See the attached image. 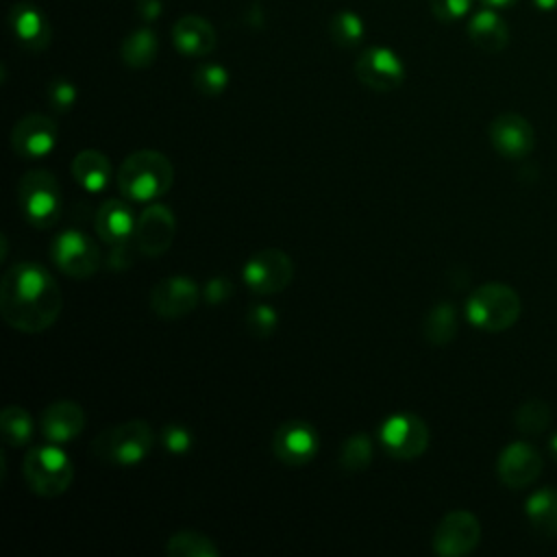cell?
<instances>
[{
	"label": "cell",
	"instance_id": "d6a6232c",
	"mask_svg": "<svg viewBox=\"0 0 557 557\" xmlns=\"http://www.w3.org/2000/svg\"><path fill=\"white\" fill-rule=\"evenodd\" d=\"M276 324H278V313L268 302H257L246 313V326L252 337H259V339L270 337L274 333Z\"/></svg>",
	"mask_w": 557,
	"mask_h": 557
},
{
	"label": "cell",
	"instance_id": "484cf974",
	"mask_svg": "<svg viewBox=\"0 0 557 557\" xmlns=\"http://www.w3.org/2000/svg\"><path fill=\"white\" fill-rule=\"evenodd\" d=\"M422 333L429 344L446 346L457 335V309L453 302H437L429 309Z\"/></svg>",
	"mask_w": 557,
	"mask_h": 557
},
{
	"label": "cell",
	"instance_id": "4fadbf2b",
	"mask_svg": "<svg viewBox=\"0 0 557 557\" xmlns=\"http://www.w3.org/2000/svg\"><path fill=\"white\" fill-rule=\"evenodd\" d=\"M176 235V218L168 205H148L135 222L133 239L144 257H161L170 250Z\"/></svg>",
	"mask_w": 557,
	"mask_h": 557
},
{
	"label": "cell",
	"instance_id": "4316f807",
	"mask_svg": "<svg viewBox=\"0 0 557 557\" xmlns=\"http://www.w3.org/2000/svg\"><path fill=\"white\" fill-rule=\"evenodd\" d=\"M165 555L168 557H220V548L209 535L194 529H183L168 537Z\"/></svg>",
	"mask_w": 557,
	"mask_h": 557
},
{
	"label": "cell",
	"instance_id": "5bb4252c",
	"mask_svg": "<svg viewBox=\"0 0 557 557\" xmlns=\"http://www.w3.org/2000/svg\"><path fill=\"white\" fill-rule=\"evenodd\" d=\"M57 139V122L44 113H28L20 117L9 135L11 150L22 159H44L54 150Z\"/></svg>",
	"mask_w": 557,
	"mask_h": 557
},
{
	"label": "cell",
	"instance_id": "7c38bea8",
	"mask_svg": "<svg viewBox=\"0 0 557 557\" xmlns=\"http://www.w3.org/2000/svg\"><path fill=\"white\" fill-rule=\"evenodd\" d=\"M202 298L198 283L185 274L163 276L150 289V309L165 320L189 315Z\"/></svg>",
	"mask_w": 557,
	"mask_h": 557
},
{
	"label": "cell",
	"instance_id": "7402d4cb",
	"mask_svg": "<svg viewBox=\"0 0 557 557\" xmlns=\"http://www.w3.org/2000/svg\"><path fill=\"white\" fill-rule=\"evenodd\" d=\"M468 37L470 41L483 52H500L509 44V26L496 13V9H481L468 22Z\"/></svg>",
	"mask_w": 557,
	"mask_h": 557
},
{
	"label": "cell",
	"instance_id": "8d00e7d4",
	"mask_svg": "<svg viewBox=\"0 0 557 557\" xmlns=\"http://www.w3.org/2000/svg\"><path fill=\"white\" fill-rule=\"evenodd\" d=\"M137 252H139V248H137L135 239L113 244L111 252H109V259H107V265L111 270H126V268L133 265V259H135Z\"/></svg>",
	"mask_w": 557,
	"mask_h": 557
},
{
	"label": "cell",
	"instance_id": "f546056e",
	"mask_svg": "<svg viewBox=\"0 0 557 557\" xmlns=\"http://www.w3.org/2000/svg\"><path fill=\"white\" fill-rule=\"evenodd\" d=\"M329 35L339 48H355L366 35V24L355 11L342 9L331 17Z\"/></svg>",
	"mask_w": 557,
	"mask_h": 557
},
{
	"label": "cell",
	"instance_id": "ab89813d",
	"mask_svg": "<svg viewBox=\"0 0 557 557\" xmlns=\"http://www.w3.org/2000/svg\"><path fill=\"white\" fill-rule=\"evenodd\" d=\"M485 7H490V9H507V7H511V4H516L518 0H481Z\"/></svg>",
	"mask_w": 557,
	"mask_h": 557
},
{
	"label": "cell",
	"instance_id": "2e32d148",
	"mask_svg": "<svg viewBox=\"0 0 557 557\" xmlns=\"http://www.w3.org/2000/svg\"><path fill=\"white\" fill-rule=\"evenodd\" d=\"M496 472L503 485L509 490H522L540 476L542 457L531 444L511 442L500 450L496 459Z\"/></svg>",
	"mask_w": 557,
	"mask_h": 557
},
{
	"label": "cell",
	"instance_id": "1f68e13d",
	"mask_svg": "<svg viewBox=\"0 0 557 557\" xmlns=\"http://www.w3.org/2000/svg\"><path fill=\"white\" fill-rule=\"evenodd\" d=\"M191 83L202 96H220L228 87V70L220 63H200L194 70Z\"/></svg>",
	"mask_w": 557,
	"mask_h": 557
},
{
	"label": "cell",
	"instance_id": "277c9868",
	"mask_svg": "<svg viewBox=\"0 0 557 557\" xmlns=\"http://www.w3.org/2000/svg\"><path fill=\"white\" fill-rule=\"evenodd\" d=\"M22 472L28 490L44 498H57L65 494L74 479L72 459L63 448H59V444L52 442L30 448L24 457Z\"/></svg>",
	"mask_w": 557,
	"mask_h": 557
},
{
	"label": "cell",
	"instance_id": "4dcf8cb0",
	"mask_svg": "<svg viewBox=\"0 0 557 557\" xmlns=\"http://www.w3.org/2000/svg\"><path fill=\"white\" fill-rule=\"evenodd\" d=\"M513 424L524 435H540L550 424V407H548V403H544L540 398L524 400L516 409V413H513Z\"/></svg>",
	"mask_w": 557,
	"mask_h": 557
},
{
	"label": "cell",
	"instance_id": "836d02e7",
	"mask_svg": "<svg viewBox=\"0 0 557 557\" xmlns=\"http://www.w3.org/2000/svg\"><path fill=\"white\" fill-rule=\"evenodd\" d=\"M46 96H48V102L54 111L59 113H67L76 100H78V91H76V85L70 81V78H52L46 87Z\"/></svg>",
	"mask_w": 557,
	"mask_h": 557
},
{
	"label": "cell",
	"instance_id": "f35d334b",
	"mask_svg": "<svg viewBox=\"0 0 557 557\" xmlns=\"http://www.w3.org/2000/svg\"><path fill=\"white\" fill-rule=\"evenodd\" d=\"M163 11V2L161 0H137V15L144 22H152L161 15Z\"/></svg>",
	"mask_w": 557,
	"mask_h": 557
},
{
	"label": "cell",
	"instance_id": "52a82bcc",
	"mask_svg": "<svg viewBox=\"0 0 557 557\" xmlns=\"http://www.w3.org/2000/svg\"><path fill=\"white\" fill-rule=\"evenodd\" d=\"M52 263L72 278H89L102 265V250L87 233L67 228L50 244Z\"/></svg>",
	"mask_w": 557,
	"mask_h": 557
},
{
	"label": "cell",
	"instance_id": "7a4b0ae2",
	"mask_svg": "<svg viewBox=\"0 0 557 557\" xmlns=\"http://www.w3.org/2000/svg\"><path fill=\"white\" fill-rule=\"evenodd\" d=\"M174 183V165L159 150H135L117 168V189L126 200L154 202Z\"/></svg>",
	"mask_w": 557,
	"mask_h": 557
},
{
	"label": "cell",
	"instance_id": "cb8c5ba5",
	"mask_svg": "<svg viewBox=\"0 0 557 557\" xmlns=\"http://www.w3.org/2000/svg\"><path fill=\"white\" fill-rule=\"evenodd\" d=\"M527 518L533 531L540 537H557V490L555 487H540L535 490L524 505Z\"/></svg>",
	"mask_w": 557,
	"mask_h": 557
},
{
	"label": "cell",
	"instance_id": "ffe728a7",
	"mask_svg": "<svg viewBox=\"0 0 557 557\" xmlns=\"http://www.w3.org/2000/svg\"><path fill=\"white\" fill-rule=\"evenodd\" d=\"M172 41L176 46V50L185 57H207L209 52H213L215 44H218V35L211 26V22H207L200 15H183L176 20L174 28H172Z\"/></svg>",
	"mask_w": 557,
	"mask_h": 557
},
{
	"label": "cell",
	"instance_id": "6da1fadb",
	"mask_svg": "<svg viewBox=\"0 0 557 557\" xmlns=\"http://www.w3.org/2000/svg\"><path fill=\"white\" fill-rule=\"evenodd\" d=\"M63 309L54 276L35 261H17L0 278L2 320L20 333H44Z\"/></svg>",
	"mask_w": 557,
	"mask_h": 557
},
{
	"label": "cell",
	"instance_id": "44dd1931",
	"mask_svg": "<svg viewBox=\"0 0 557 557\" xmlns=\"http://www.w3.org/2000/svg\"><path fill=\"white\" fill-rule=\"evenodd\" d=\"M135 213L131 209L128 202L120 200V198H109L104 200L98 211H96V233L98 237L113 246V244H120V242H126V239H133V233H135Z\"/></svg>",
	"mask_w": 557,
	"mask_h": 557
},
{
	"label": "cell",
	"instance_id": "8fae6325",
	"mask_svg": "<svg viewBox=\"0 0 557 557\" xmlns=\"http://www.w3.org/2000/svg\"><path fill=\"white\" fill-rule=\"evenodd\" d=\"M355 74L372 91H394L405 81V63L392 48L370 46L357 57Z\"/></svg>",
	"mask_w": 557,
	"mask_h": 557
},
{
	"label": "cell",
	"instance_id": "30bf717a",
	"mask_svg": "<svg viewBox=\"0 0 557 557\" xmlns=\"http://www.w3.org/2000/svg\"><path fill=\"white\" fill-rule=\"evenodd\" d=\"M481 542V522L466 509L448 511L433 531V550L440 557H463Z\"/></svg>",
	"mask_w": 557,
	"mask_h": 557
},
{
	"label": "cell",
	"instance_id": "603a6c76",
	"mask_svg": "<svg viewBox=\"0 0 557 557\" xmlns=\"http://www.w3.org/2000/svg\"><path fill=\"white\" fill-rule=\"evenodd\" d=\"M70 170H72L74 181L85 191H91V194L102 191L109 185L111 174H113L109 157L96 148H85V150L76 152Z\"/></svg>",
	"mask_w": 557,
	"mask_h": 557
},
{
	"label": "cell",
	"instance_id": "f1b7e54d",
	"mask_svg": "<svg viewBox=\"0 0 557 557\" xmlns=\"http://www.w3.org/2000/svg\"><path fill=\"white\" fill-rule=\"evenodd\" d=\"M374 457V444L368 433H352L342 442L339 466L346 472H363Z\"/></svg>",
	"mask_w": 557,
	"mask_h": 557
},
{
	"label": "cell",
	"instance_id": "d590c367",
	"mask_svg": "<svg viewBox=\"0 0 557 557\" xmlns=\"http://www.w3.org/2000/svg\"><path fill=\"white\" fill-rule=\"evenodd\" d=\"M429 7L440 22L453 24L470 13L472 0H429Z\"/></svg>",
	"mask_w": 557,
	"mask_h": 557
},
{
	"label": "cell",
	"instance_id": "3957f363",
	"mask_svg": "<svg viewBox=\"0 0 557 557\" xmlns=\"http://www.w3.org/2000/svg\"><path fill=\"white\" fill-rule=\"evenodd\" d=\"M154 431L146 420H126L100 431L91 444L98 459L113 466H135L144 461L154 446Z\"/></svg>",
	"mask_w": 557,
	"mask_h": 557
},
{
	"label": "cell",
	"instance_id": "8992f818",
	"mask_svg": "<svg viewBox=\"0 0 557 557\" xmlns=\"http://www.w3.org/2000/svg\"><path fill=\"white\" fill-rule=\"evenodd\" d=\"M17 205L33 226H54L63 211V194L57 176L48 170H28L22 174L17 181Z\"/></svg>",
	"mask_w": 557,
	"mask_h": 557
},
{
	"label": "cell",
	"instance_id": "d6986e66",
	"mask_svg": "<svg viewBox=\"0 0 557 557\" xmlns=\"http://www.w3.org/2000/svg\"><path fill=\"white\" fill-rule=\"evenodd\" d=\"M9 26L17 44L30 52H39L48 48L52 39V26L46 13L30 2H17L11 7Z\"/></svg>",
	"mask_w": 557,
	"mask_h": 557
},
{
	"label": "cell",
	"instance_id": "d4e9b609",
	"mask_svg": "<svg viewBox=\"0 0 557 557\" xmlns=\"http://www.w3.org/2000/svg\"><path fill=\"white\" fill-rule=\"evenodd\" d=\"M157 52H159V37L150 26H139L131 30L120 46V57L124 65L133 70H144L152 65V61L157 59Z\"/></svg>",
	"mask_w": 557,
	"mask_h": 557
},
{
	"label": "cell",
	"instance_id": "ac0fdd59",
	"mask_svg": "<svg viewBox=\"0 0 557 557\" xmlns=\"http://www.w3.org/2000/svg\"><path fill=\"white\" fill-rule=\"evenodd\" d=\"M87 426V416L76 400H54L50 403L39 418L41 435L52 444H67L76 440Z\"/></svg>",
	"mask_w": 557,
	"mask_h": 557
},
{
	"label": "cell",
	"instance_id": "83f0119b",
	"mask_svg": "<svg viewBox=\"0 0 557 557\" xmlns=\"http://www.w3.org/2000/svg\"><path fill=\"white\" fill-rule=\"evenodd\" d=\"M33 416L20 407V405H7L0 411V431H2V440L9 446H24L33 440Z\"/></svg>",
	"mask_w": 557,
	"mask_h": 557
},
{
	"label": "cell",
	"instance_id": "60d3db41",
	"mask_svg": "<svg viewBox=\"0 0 557 557\" xmlns=\"http://www.w3.org/2000/svg\"><path fill=\"white\" fill-rule=\"evenodd\" d=\"M540 11H557V0H531Z\"/></svg>",
	"mask_w": 557,
	"mask_h": 557
},
{
	"label": "cell",
	"instance_id": "b9f144b4",
	"mask_svg": "<svg viewBox=\"0 0 557 557\" xmlns=\"http://www.w3.org/2000/svg\"><path fill=\"white\" fill-rule=\"evenodd\" d=\"M548 446H550V453H553V457L557 459V433L550 437V442H548Z\"/></svg>",
	"mask_w": 557,
	"mask_h": 557
},
{
	"label": "cell",
	"instance_id": "74e56055",
	"mask_svg": "<svg viewBox=\"0 0 557 557\" xmlns=\"http://www.w3.org/2000/svg\"><path fill=\"white\" fill-rule=\"evenodd\" d=\"M233 292H235V287H233V283H231L228 278H224V276H213V278H209V281L205 283V287H202V298H205V302H209V305H222V302H226V300L233 296Z\"/></svg>",
	"mask_w": 557,
	"mask_h": 557
},
{
	"label": "cell",
	"instance_id": "9a60e30c",
	"mask_svg": "<svg viewBox=\"0 0 557 557\" xmlns=\"http://www.w3.org/2000/svg\"><path fill=\"white\" fill-rule=\"evenodd\" d=\"M320 448V437L313 424L307 420H287L283 422L272 437V450L278 461L285 466H305L309 463Z\"/></svg>",
	"mask_w": 557,
	"mask_h": 557
},
{
	"label": "cell",
	"instance_id": "5b68a950",
	"mask_svg": "<svg viewBox=\"0 0 557 557\" xmlns=\"http://www.w3.org/2000/svg\"><path fill=\"white\" fill-rule=\"evenodd\" d=\"M520 296L505 283L479 285L466 300V318L481 331L500 333L520 315Z\"/></svg>",
	"mask_w": 557,
	"mask_h": 557
},
{
	"label": "cell",
	"instance_id": "ba28073f",
	"mask_svg": "<svg viewBox=\"0 0 557 557\" xmlns=\"http://www.w3.org/2000/svg\"><path fill=\"white\" fill-rule=\"evenodd\" d=\"M294 261L281 248H261L242 268V278L252 294L272 296L283 292L294 278Z\"/></svg>",
	"mask_w": 557,
	"mask_h": 557
},
{
	"label": "cell",
	"instance_id": "9c48e42d",
	"mask_svg": "<svg viewBox=\"0 0 557 557\" xmlns=\"http://www.w3.org/2000/svg\"><path fill=\"white\" fill-rule=\"evenodd\" d=\"M379 440L394 459H416L429 448L426 422L409 411L387 416L379 426Z\"/></svg>",
	"mask_w": 557,
	"mask_h": 557
},
{
	"label": "cell",
	"instance_id": "e575fe53",
	"mask_svg": "<svg viewBox=\"0 0 557 557\" xmlns=\"http://www.w3.org/2000/svg\"><path fill=\"white\" fill-rule=\"evenodd\" d=\"M159 440H161V446L170 453V455H187L189 450H191V446H194V435H191V431L187 429V426H183V424H165L163 429H161V435H159Z\"/></svg>",
	"mask_w": 557,
	"mask_h": 557
},
{
	"label": "cell",
	"instance_id": "e0dca14e",
	"mask_svg": "<svg viewBox=\"0 0 557 557\" xmlns=\"http://www.w3.org/2000/svg\"><path fill=\"white\" fill-rule=\"evenodd\" d=\"M533 126L520 113H500L490 122V141L505 159H522L533 150Z\"/></svg>",
	"mask_w": 557,
	"mask_h": 557
}]
</instances>
